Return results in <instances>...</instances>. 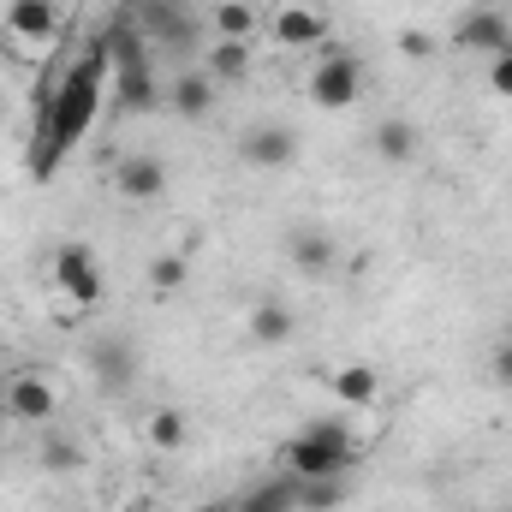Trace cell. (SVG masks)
<instances>
[{"mask_svg":"<svg viewBox=\"0 0 512 512\" xmlns=\"http://www.w3.org/2000/svg\"><path fill=\"white\" fill-rule=\"evenodd\" d=\"M108 60H114V54H108V36H96V42L72 60V72L54 84L48 114H42V131H36V149H30V161H36L42 179L54 173V161H66V149L84 143V131L96 126L102 96H108V72H114Z\"/></svg>","mask_w":512,"mask_h":512,"instance_id":"6da1fadb","label":"cell"},{"mask_svg":"<svg viewBox=\"0 0 512 512\" xmlns=\"http://www.w3.org/2000/svg\"><path fill=\"white\" fill-rule=\"evenodd\" d=\"M352 459H358V435H352L346 417H316V423H304V429L292 435V447H286V471H292L298 483L346 477Z\"/></svg>","mask_w":512,"mask_h":512,"instance_id":"7a4b0ae2","label":"cell"},{"mask_svg":"<svg viewBox=\"0 0 512 512\" xmlns=\"http://www.w3.org/2000/svg\"><path fill=\"white\" fill-rule=\"evenodd\" d=\"M108 54H114V114H137V108H155L161 102V84L149 72V48L137 36V24L120 18L108 30Z\"/></svg>","mask_w":512,"mask_h":512,"instance_id":"3957f363","label":"cell"},{"mask_svg":"<svg viewBox=\"0 0 512 512\" xmlns=\"http://www.w3.org/2000/svg\"><path fill=\"white\" fill-rule=\"evenodd\" d=\"M358 96H364V60H358V54L334 48V54L310 60V72H304V102H310V108L346 114V108H358Z\"/></svg>","mask_w":512,"mask_h":512,"instance_id":"277c9868","label":"cell"},{"mask_svg":"<svg viewBox=\"0 0 512 512\" xmlns=\"http://www.w3.org/2000/svg\"><path fill=\"white\" fill-rule=\"evenodd\" d=\"M60 48V6L54 0H12L6 6V54L48 60Z\"/></svg>","mask_w":512,"mask_h":512,"instance_id":"5b68a950","label":"cell"},{"mask_svg":"<svg viewBox=\"0 0 512 512\" xmlns=\"http://www.w3.org/2000/svg\"><path fill=\"white\" fill-rule=\"evenodd\" d=\"M262 24H268V36H274L280 48H292V54H310V48H322V42L334 36V18L322 12V0H280L274 12H262Z\"/></svg>","mask_w":512,"mask_h":512,"instance_id":"8992f818","label":"cell"},{"mask_svg":"<svg viewBox=\"0 0 512 512\" xmlns=\"http://www.w3.org/2000/svg\"><path fill=\"white\" fill-rule=\"evenodd\" d=\"M0 405L18 423H54L60 417V387H54L48 370H12L6 387H0Z\"/></svg>","mask_w":512,"mask_h":512,"instance_id":"52a82bcc","label":"cell"},{"mask_svg":"<svg viewBox=\"0 0 512 512\" xmlns=\"http://www.w3.org/2000/svg\"><path fill=\"white\" fill-rule=\"evenodd\" d=\"M54 286L66 292V304H78V310H96L102 304V268H96V251L90 245H60L54 251Z\"/></svg>","mask_w":512,"mask_h":512,"instance_id":"ba28073f","label":"cell"},{"mask_svg":"<svg viewBox=\"0 0 512 512\" xmlns=\"http://www.w3.org/2000/svg\"><path fill=\"white\" fill-rule=\"evenodd\" d=\"M453 48H459V54H483V60L507 54V48H512L507 12H495V6H471V12L453 24Z\"/></svg>","mask_w":512,"mask_h":512,"instance_id":"9c48e42d","label":"cell"},{"mask_svg":"<svg viewBox=\"0 0 512 512\" xmlns=\"http://www.w3.org/2000/svg\"><path fill=\"white\" fill-rule=\"evenodd\" d=\"M114 191H120L126 203H161V197H167V167H161V155H126V161L114 167Z\"/></svg>","mask_w":512,"mask_h":512,"instance_id":"30bf717a","label":"cell"},{"mask_svg":"<svg viewBox=\"0 0 512 512\" xmlns=\"http://www.w3.org/2000/svg\"><path fill=\"white\" fill-rule=\"evenodd\" d=\"M215 90H221V84H215L203 66H185V72H173V84H167V108H173L179 120H209Z\"/></svg>","mask_w":512,"mask_h":512,"instance_id":"8fae6325","label":"cell"},{"mask_svg":"<svg viewBox=\"0 0 512 512\" xmlns=\"http://www.w3.org/2000/svg\"><path fill=\"white\" fill-rule=\"evenodd\" d=\"M245 161H251V167H268V173H280V167L298 161V137H292L286 126H256V131H245Z\"/></svg>","mask_w":512,"mask_h":512,"instance_id":"7c38bea8","label":"cell"},{"mask_svg":"<svg viewBox=\"0 0 512 512\" xmlns=\"http://www.w3.org/2000/svg\"><path fill=\"white\" fill-rule=\"evenodd\" d=\"M143 30L161 42V48H173V54H185L191 48V18L179 12V0H143Z\"/></svg>","mask_w":512,"mask_h":512,"instance_id":"4fadbf2b","label":"cell"},{"mask_svg":"<svg viewBox=\"0 0 512 512\" xmlns=\"http://www.w3.org/2000/svg\"><path fill=\"white\" fill-rule=\"evenodd\" d=\"M203 72L215 78V84H245L256 72V42H209V54H203Z\"/></svg>","mask_w":512,"mask_h":512,"instance_id":"5bb4252c","label":"cell"},{"mask_svg":"<svg viewBox=\"0 0 512 512\" xmlns=\"http://www.w3.org/2000/svg\"><path fill=\"white\" fill-rule=\"evenodd\" d=\"M209 30H215L221 42H256L262 12H256L251 0H215V6H209Z\"/></svg>","mask_w":512,"mask_h":512,"instance_id":"9a60e30c","label":"cell"},{"mask_svg":"<svg viewBox=\"0 0 512 512\" xmlns=\"http://www.w3.org/2000/svg\"><path fill=\"white\" fill-rule=\"evenodd\" d=\"M292 334H298V316H292L280 298H262L251 310V340L256 346H286Z\"/></svg>","mask_w":512,"mask_h":512,"instance_id":"2e32d148","label":"cell"},{"mask_svg":"<svg viewBox=\"0 0 512 512\" xmlns=\"http://www.w3.org/2000/svg\"><path fill=\"white\" fill-rule=\"evenodd\" d=\"M370 143H376V155H382V161H393V167L417 161V126H411V120H399V114H387L382 126L370 131Z\"/></svg>","mask_w":512,"mask_h":512,"instance_id":"e0dca14e","label":"cell"},{"mask_svg":"<svg viewBox=\"0 0 512 512\" xmlns=\"http://www.w3.org/2000/svg\"><path fill=\"white\" fill-rule=\"evenodd\" d=\"M334 399H346L352 411H364V405L382 399V376L370 364H346V370H334Z\"/></svg>","mask_w":512,"mask_h":512,"instance_id":"ac0fdd59","label":"cell"},{"mask_svg":"<svg viewBox=\"0 0 512 512\" xmlns=\"http://www.w3.org/2000/svg\"><path fill=\"white\" fill-rule=\"evenodd\" d=\"M334 239H328V233H298V239H292V268H298V274H328V268H334Z\"/></svg>","mask_w":512,"mask_h":512,"instance_id":"d6986e66","label":"cell"},{"mask_svg":"<svg viewBox=\"0 0 512 512\" xmlns=\"http://www.w3.org/2000/svg\"><path fill=\"white\" fill-rule=\"evenodd\" d=\"M185 411H173V405H161V411H149V447H161V453H179L185 447Z\"/></svg>","mask_w":512,"mask_h":512,"instance_id":"ffe728a7","label":"cell"},{"mask_svg":"<svg viewBox=\"0 0 512 512\" xmlns=\"http://www.w3.org/2000/svg\"><path fill=\"white\" fill-rule=\"evenodd\" d=\"M233 512H298V483H262Z\"/></svg>","mask_w":512,"mask_h":512,"instance_id":"44dd1931","label":"cell"},{"mask_svg":"<svg viewBox=\"0 0 512 512\" xmlns=\"http://www.w3.org/2000/svg\"><path fill=\"white\" fill-rule=\"evenodd\" d=\"M298 483V477H292ZM346 501V489H340V477H316V483H298V512H334Z\"/></svg>","mask_w":512,"mask_h":512,"instance_id":"7402d4cb","label":"cell"},{"mask_svg":"<svg viewBox=\"0 0 512 512\" xmlns=\"http://www.w3.org/2000/svg\"><path fill=\"white\" fill-rule=\"evenodd\" d=\"M48 471H78L84 465V453H78V441L72 435H42V453H36Z\"/></svg>","mask_w":512,"mask_h":512,"instance_id":"603a6c76","label":"cell"},{"mask_svg":"<svg viewBox=\"0 0 512 512\" xmlns=\"http://www.w3.org/2000/svg\"><path fill=\"white\" fill-rule=\"evenodd\" d=\"M185 274H191L185 256H155V262H149V286H155V292H179Z\"/></svg>","mask_w":512,"mask_h":512,"instance_id":"cb8c5ba5","label":"cell"},{"mask_svg":"<svg viewBox=\"0 0 512 512\" xmlns=\"http://www.w3.org/2000/svg\"><path fill=\"white\" fill-rule=\"evenodd\" d=\"M96 370H102V382L126 387L131 382V352L126 346H96Z\"/></svg>","mask_w":512,"mask_h":512,"instance_id":"d4e9b609","label":"cell"},{"mask_svg":"<svg viewBox=\"0 0 512 512\" xmlns=\"http://www.w3.org/2000/svg\"><path fill=\"white\" fill-rule=\"evenodd\" d=\"M399 54H405V60H429V54H435V36H423V30H399Z\"/></svg>","mask_w":512,"mask_h":512,"instance_id":"484cf974","label":"cell"},{"mask_svg":"<svg viewBox=\"0 0 512 512\" xmlns=\"http://www.w3.org/2000/svg\"><path fill=\"white\" fill-rule=\"evenodd\" d=\"M489 90H495V96H512V48L489 60Z\"/></svg>","mask_w":512,"mask_h":512,"instance_id":"4316f807","label":"cell"},{"mask_svg":"<svg viewBox=\"0 0 512 512\" xmlns=\"http://www.w3.org/2000/svg\"><path fill=\"white\" fill-rule=\"evenodd\" d=\"M495 382H501V387H512V340L501 346V352H495Z\"/></svg>","mask_w":512,"mask_h":512,"instance_id":"83f0119b","label":"cell"},{"mask_svg":"<svg viewBox=\"0 0 512 512\" xmlns=\"http://www.w3.org/2000/svg\"><path fill=\"white\" fill-rule=\"evenodd\" d=\"M197 512H233V507H197Z\"/></svg>","mask_w":512,"mask_h":512,"instance_id":"f1b7e54d","label":"cell"},{"mask_svg":"<svg viewBox=\"0 0 512 512\" xmlns=\"http://www.w3.org/2000/svg\"><path fill=\"white\" fill-rule=\"evenodd\" d=\"M0 453H6V435H0Z\"/></svg>","mask_w":512,"mask_h":512,"instance_id":"f546056e","label":"cell"},{"mask_svg":"<svg viewBox=\"0 0 512 512\" xmlns=\"http://www.w3.org/2000/svg\"><path fill=\"white\" fill-rule=\"evenodd\" d=\"M501 512H512V507H501Z\"/></svg>","mask_w":512,"mask_h":512,"instance_id":"4dcf8cb0","label":"cell"}]
</instances>
